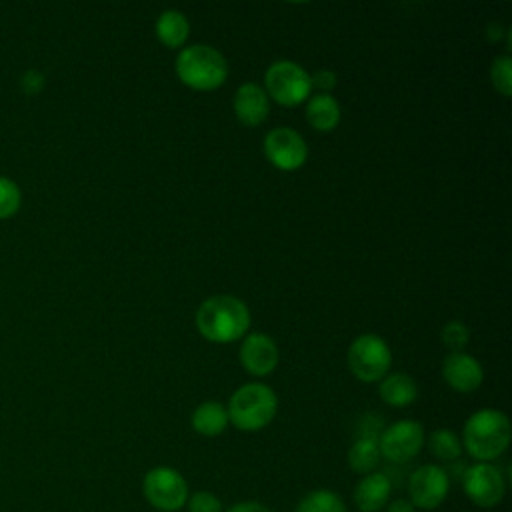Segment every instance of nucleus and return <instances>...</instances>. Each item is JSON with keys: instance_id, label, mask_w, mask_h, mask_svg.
I'll list each match as a JSON object with an SVG mask.
<instances>
[{"instance_id": "9b49d317", "label": "nucleus", "mask_w": 512, "mask_h": 512, "mask_svg": "<svg viewBox=\"0 0 512 512\" xmlns=\"http://www.w3.org/2000/svg\"><path fill=\"white\" fill-rule=\"evenodd\" d=\"M466 496L480 508H494L502 502L506 484L500 470L488 462L472 464L462 478Z\"/></svg>"}, {"instance_id": "bb28decb", "label": "nucleus", "mask_w": 512, "mask_h": 512, "mask_svg": "<svg viewBox=\"0 0 512 512\" xmlns=\"http://www.w3.org/2000/svg\"><path fill=\"white\" fill-rule=\"evenodd\" d=\"M310 82H312V88L318 90V94H330V90L336 86L338 78L332 70H318L310 76Z\"/></svg>"}, {"instance_id": "423d86ee", "label": "nucleus", "mask_w": 512, "mask_h": 512, "mask_svg": "<svg viewBox=\"0 0 512 512\" xmlns=\"http://www.w3.org/2000/svg\"><path fill=\"white\" fill-rule=\"evenodd\" d=\"M350 372L362 382H380L392 364L390 346L378 334H360L352 340L348 354Z\"/></svg>"}, {"instance_id": "f03ea898", "label": "nucleus", "mask_w": 512, "mask_h": 512, "mask_svg": "<svg viewBox=\"0 0 512 512\" xmlns=\"http://www.w3.org/2000/svg\"><path fill=\"white\" fill-rule=\"evenodd\" d=\"M510 444L508 416L494 408L476 410L464 424V448L478 462L498 458Z\"/></svg>"}, {"instance_id": "0eeeda50", "label": "nucleus", "mask_w": 512, "mask_h": 512, "mask_svg": "<svg viewBox=\"0 0 512 512\" xmlns=\"http://www.w3.org/2000/svg\"><path fill=\"white\" fill-rule=\"evenodd\" d=\"M142 494L148 504L160 512H176L188 502V484L184 476L170 466H156L146 472Z\"/></svg>"}, {"instance_id": "f8f14e48", "label": "nucleus", "mask_w": 512, "mask_h": 512, "mask_svg": "<svg viewBox=\"0 0 512 512\" xmlns=\"http://www.w3.org/2000/svg\"><path fill=\"white\" fill-rule=\"evenodd\" d=\"M240 364L252 376H266L278 366V346L264 332H252L242 338Z\"/></svg>"}, {"instance_id": "20e7f679", "label": "nucleus", "mask_w": 512, "mask_h": 512, "mask_svg": "<svg viewBox=\"0 0 512 512\" xmlns=\"http://www.w3.org/2000/svg\"><path fill=\"white\" fill-rule=\"evenodd\" d=\"M176 74L192 90H216L228 78L226 58L208 44H192L180 50L176 58Z\"/></svg>"}, {"instance_id": "dca6fc26", "label": "nucleus", "mask_w": 512, "mask_h": 512, "mask_svg": "<svg viewBox=\"0 0 512 512\" xmlns=\"http://www.w3.org/2000/svg\"><path fill=\"white\" fill-rule=\"evenodd\" d=\"M306 120L318 132H332L340 122V104L332 94H316L306 102Z\"/></svg>"}, {"instance_id": "cd10ccee", "label": "nucleus", "mask_w": 512, "mask_h": 512, "mask_svg": "<svg viewBox=\"0 0 512 512\" xmlns=\"http://www.w3.org/2000/svg\"><path fill=\"white\" fill-rule=\"evenodd\" d=\"M44 88V76L36 70H28L24 76H22V90L26 94H36Z\"/></svg>"}, {"instance_id": "c756f323", "label": "nucleus", "mask_w": 512, "mask_h": 512, "mask_svg": "<svg viewBox=\"0 0 512 512\" xmlns=\"http://www.w3.org/2000/svg\"><path fill=\"white\" fill-rule=\"evenodd\" d=\"M386 512H414V506L408 500H394L392 504H388Z\"/></svg>"}, {"instance_id": "5701e85b", "label": "nucleus", "mask_w": 512, "mask_h": 512, "mask_svg": "<svg viewBox=\"0 0 512 512\" xmlns=\"http://www.w3.org/2000/svg\"><path fill=\"white\" fill-rule=\"evenodd\" d=\"M490 80H492V86L502 96L508 98L512 94V60L508 56L494 58L490 66Z\"/></svg>"}, {"instance_id": "6e6552de", "label": "nucleus", "mask_w": 512, "mask_h": 512, "mask_svg": "<svg viewBox=\"0 0 512 512\" xmlns=\"http://www.w3.org/2000/svg\"><path fill=\"white\" fill-rule=\"evenodd\" d=\"M424 444V428L416 420H398L378 436V450L390 462L412 460Z\"/></svg>"}, {"instance_id": "4468645a", "label": "nucleus", "mask_w": 512, "mask_h": 512, "mask_svg": "<svg viewBox=\"0 0 512 512\" xmlns=\"http://www.w3.org/2000/svg\"><path fill=\"white\" fill-rule=\"evenodd\" d=\"M232 106L238 122L252 128V126H260L266 120L270 110V100L264 88H260L254 82H244L242 86H238Z\"/></svg>"}, {"instance_id": "393cba45", "label": "nucleus", "mask_w": 512, "mask_h": 512, "mask_svg": "<svg viewBox=\"0 0 512 512\" xmlns=\"http://www.w3.org/2000/svg\"><path fill=\"white\" fill-rule=\"evenodd\" d=\"M20 200L22 194L16 182H12L6 176H0V220L16 214L20 208Z\"/></svg>"}, {"instance_id": "39448f33", "label": "nucleus", "mask_w": 512, "mask_h": 512, "mask_svg": "<svg viewBox=\"0 0 512 512\" xmlns=\"http://www.w3.org/2000/svg\"><path fill=\"white\" fill-rule=\"evenodd\" d=\"M264 86L268 98L288 108L302 104L312 92L310 74L292 60L272 62L264 74Z\"/></svg>"}, {"instance_id": "f257e3e1", "label": "nucleus", "mask_w": 512, "mask_h": 512, "mask_svg": "<svg viewBox=\"0 0 512 512\" xmlns=\"http://www.w3.org/2000/svg\"><path fill=\"white\" fill-rule=\"evenodd\" d=\"M198 332L216 344H230L246 336L250 326L248 306L230 294L206 298L196 312Z\"/></svg>"}, {"instance_id": "f3484780", "label": "nucleus", "mask_w": 512, "mask_h": 512, "mask_svg": "<svg viewBox=\"0 0 512 512\" xmlns=\"http://www.w3.org/2000/svg\"><path fill=\"white\" fill-rule=\"evenodd\" d=\"M378 394L386 404H390L394 408H402V406H408L416 400L418 386H416V380L410 374L396 372V374L384 376L380 380Z\"/></svg>"}, {"instance_id": "7c9ffc66", "label": "nucleus", "mask_w": 512, "mask_h": 512, "mask_svg": "<svg viewBox=\"0 0 512 512\" xmlns=\"http://www.w3.org/2000/svg\"><path fill=\"white\" fill-rule=\"evenodd\" d=\"M502 38V26L500 24H490V28H488V40L490 42H498Z\"/></svg>"}, {"instance_id": "2eb2a0df", "label": "nucleus", "mask_w": 512, "mask_h": 512, "mask_svg": "<svg viewBox=\"0 0 512 512\" xmlns=\"http://www.w3.org/2000/svg\"><path fill=\"white\" fill-rule=\"evenodd\" d=\"M392 484L386 474L370 472L366 474L354 490V504L360 512H380L388 502Z\"/></svg>"}, {"instance_id": "6ab92c4d", "label": "nucleus", "mask_w": 512, "mask_h": 512, "mask_svg": "<svg viewBox=\"0 0 512 512\" xmlns=\"http://www.w3.org/2000/svg\"><path fill=\"white\" fill-rule=\"evenodd\" d=\"M192 428L206 438H214L218 434H222L228 426V412L226 408L216 402V400H208L202 402L194 412H192Z\"/></svg>"}, {"instance_id": "a878e982", "label": "nucleus", "mask_w": 512, "mask_h": 512, "mask_svg": "<svg viewBox=\"0 0 512 512\" xmlns=\"http://www.w3.org/2000/svg\"><path fill=\"white\" fill-rule=\"evenodd\" d=\"M186 506L188 512H224L220 498L206 490H198L192 496H188Z\"/></svg>"}, {"instance_id": "c85d7f7f", "label": "nucleus", "mask_w": 512, "mask_h": 512, "mask_svg": "<svg viewBox=\"0 0 512 512\" xmlns=\"http://www.w3.org/2000/svg\"><path fill=\"white\" fill-rule=\"evenodd\" d=\"M226 512H272V510L260 502H240V504H234Z\"/></svg>"}, {"instance_id": "4be33fe9", "label": "nucleus", "mask_w": 512, "mask_h": 512, "mask_svg": "<svg viewBox=\"0 0 512 512\" xmlns=\"http://www.w3.org/2000/svg\"><path fill=\"white\" fill-rule=\"evenodd\" d=\"M428 448L442 462H452V460H456L462 454L460 438L452 430H448V428L434 430L430 434V438H428Z\"/></svg>"}, {"instance_id": "9d476101", "label": "nucleus", "mask_w": 512, "mask_h": 512, "mask_svg": "<svg viewBox=\"0 0 512 512\" xmlns=\"http://www.w3.org/2000/svg\"><path fill=\"white\" fill-rule=\"evenodd\" d=\"M448 488L450 482L446 470L436 464H424L416 468L408 478V502L414 508L434 510L446 500Z\"/></svg>"}, {"instance_id": "412c9836", "label": "nucleus", "mask_w": 512, "mask_h": 512, "mask_svg": "<svg viewBox=\"0 0 512 512\" xmlns=\"http://www.w3.org/2000/svg\"><path fill=\"white\" fill-rule=\"evenodd\" d=\"M296 512H346V504L336 492L318 488L298 502Z\"/></svg>"}, {"instance_id": "a211bd4d", "label": "nucleus", "mask_w": 512, "mask_h": 512, "mask_svg": "<svg viewBox=\"0 0 512 512\" xmlns=\"http://www.w3.org/2000/svg\"><path fill=\"white\" fill-rule=\"evenodd\" d=\"M156 38L166 48H182L190 34V22L180 10H164L156 18Z\"/></svg>"}, {"instance_id": "aec40b11", "label": "nucleus", "mask_w": 512, "mask_h": 512, "mask_svg": "<svg viewBox=\"0 0 512 512\" xmlns=\"http://www.w3.org/2000/svg\"><path fill=\"white\" fill-rule=\"evenodd\" d=\"M380 462V450H378V438L370 436H358V440L348 450V466L366 476L374 472V468Z\"/></svg>"}, {"instance_id": "1a4fd4ad", "label": "nucleus", "mask_w": 512, "mask_h": 512, "mask_svg": "<svg viewBox=\"0 0 512 512\" xmlns=\"http://www.w3.org/2000/svg\"><path fill=\"white\" fill-rule=\"evenodd\" d=\"M264 154L268 162L278 170L292 172L304 166L308 158V146L294 128L278 126L264 136Z\"/></svg>"}, {"instance_id": "7ed1b4c3", "label": "nucleus", "mask_w": 512, "mask_h": 512, "mask_svg": "<svg viewBox=\"0 0 512 512\" xmlns=\"http://www.w3.org/2000/svg\"><path fill=\"white\" fill-rule=\"evenodd\" d=\"M278 410L276 392L262 382H248L240 386L228 400L226 412L228 422H232L242 432H256L266 428Z\"/></svg>"}, {"instance_id": "b1692460", "label": "nucleus", "mask_w": 512, "mask_h": 512, "mask_svg": "<svg viewBox=\"0 0 512 512\" xmlns=\"http://www.w3.org/2000/svg\"><path fill=\"white\" fill-rule=\"evenodd\" d=\"M440 338H442V344L450 352H464V348L470 340V330L462 322L452 320V322L444 324V328L440 332Z\"/></svg>"}, {"instance_id": "ddd939ff", "label": "nucleus", "mask_w": 512, "mask_h": 512, "mask_svg": "<svg viewBox=\"0 0 512 512\" xmlns=\"http://www.w3.org/2000/svg\"><path fill=\"white\" fill-rule=\"evenodd\" d=\"M442 376L456 392H474L484 380L482 364L466 352H450L442 362Z\"/></svg>"}]
</instances>
